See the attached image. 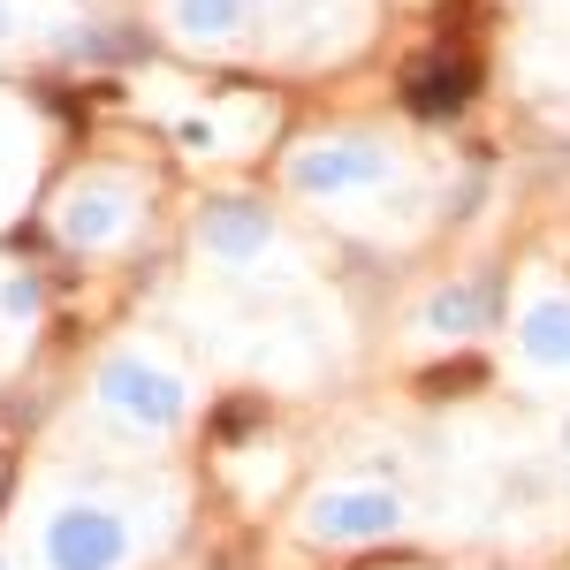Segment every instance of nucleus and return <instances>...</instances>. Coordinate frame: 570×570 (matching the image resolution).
Listing matches in <instances>:
<instances>
[{"label":"nucleus","instance_id":"obj_1","mask_svg":"<svg viewBox=\"0 0 570 570\" xmlns=\"http://www.w3.org/2000/svg\"><path fill=\"white\" fill-rule=\"evenodd\" d=\"M472 91H480V61H472V53H426V61L403 69V107L426 115V122L456 115Z\"/></svg>","mask_w":570,"mask_h":570},{"label":"nucleus","instance_id":"obj_2","mask_svg":"<svg viewBox=\"0 0 570 570\" xmlns=\"http://www.w3.org/2000/svg\"><path fill=\"white\" fill-rule=\"evenodd\" d=\"M46 556H53V570H115L122 563V525L107 510H61L46 532Z\"/></svg>","mask_w":570,"mask_h":570},{"label":"nucleus","instance_id":"obj_3","mask_svg":"<svg viewBox=\"0 0 570 570\" xmlns=\"http://www.w3.org/2000/svg\"><path fill=\"white\" fill-rule=\"evenodd\" d=\"M107 403L130 411V419H153V426H168V419L183 411L176 381L153 373V365H137V357H115V365H107Z\"/></svg>","mask_w":570,"mask_h":570},{"label":"nucleus","instance_id":"obj_4","mask_svg":"<svg viewBox=\"0 0 570 570\" xmlns=\"http://www.w3.org/2000/svg\"><path fill=\"white\" fill-rule=\"evenodd\" d=\"M381 176H389V160L373 145H327V153H305L297 160V183L305 190H357V183H381Z\"/></svg>","mask_w":570,"mask_h":570},{"label":"nucleus","instance_id":"obj_5","mask_svg":"<svg viewBox=\"0 0 570 570\" xmlns=\"http://www.w3.org/2000/svg\"><path fill=\"white\" fill-rule=\"evenodd\" d=\"M389 525H395V494H327L312 510V532H327V540H373Z\"/></svg>","mask_w":570,"mask_h":570},{"label":"nucleus","instance_id":"obj_6","mask_svg":"<svg viewBox=\"0 0 570 570\" xmlns=\"http://www.w3.org/2000/svg\"><path fill=\"white\" fill-rule=\"evenodd\" d=\"M206 244L228 252V259H252V252H266V214H259V206H244V198H228V206L206 214Z\"/></svg>","mask_w":570,"mask_h":570},{"label":"nucleus","instance_id":"obj_7","mask_svg":"<svg viewBox=\"0 0 570 570\" xmlns=\"http://www.w3.org/2000/svg\"><path fill=\"white\" fill-rule=\"evenodd\" d=\"M525 351L548 357V365H563L570 357V305H532L525 320Z\"/></svg>","mask_w":570,"mask_h":570},{"label":"nucleus","instance_id":"obj_8","mask_svg":"<svg viewBox=\"0 0 570 570\" xmlns=\"http://www.w3.org/2000/svg\"><path fill=\"white\" fill-rule=\"evenodd\" d=\"M244 16H252V0H183V31H198V39L236 31Z\"/></svg>","mask_w":570,"mask_h":570},{"label":"nucleus","instance_id":"obj_9","mask_svg":"<svg viewBox=\"0 0 570 570\" xmlns=\"http://www.w3.org/2000/svg\"><path fill=\"white\" fill-rule=\"evenodd\" d=\"M480 312H487V282H472V289H441L426 320H434V327H472Z\"/></svg>","mask_w":570,"mask_h":570},{"label":"nucleus","instance_id":"obj_10","mask_svg":"<svg viewBox=\"0 0 570 570\" xmlns=\"http://www.w3.org/2000/svg\"><path fill=\"white\" fill-rule=\"evenodd\" d=\"M480 381H487L480 357H456V365H434V373H426L419 389H426V395H464V389H480Z\"/></svg>","mask_w":570,"mask_h":570},{"label":"nucleus","instance_id":"obj_11","mask_svg":"<svg viewBox=\"0 0 570 570\" xmlns=\"http://www.w3.org/2000/svg\"><path fill=\"white\" fill-rule=\"evenodd\" d=\"M107 228H115V206H107V198H77V206H69V236H77V244H99Z\"/></svg>","mask_w":570,"mask_h":570},{"label":"nucleus","instance_id":"obj_12","mask_svg":"<svg viewBox=\"0 0 570 570\" xmlns=\"http://www.w3.org/2000/svg\"><path fill=\"white\" fill-rule=\"evenodd\" d=\"M563 449H570V426H563Z\"/></svg>","mask_w":570,"mask_h":570}]
</instances>
